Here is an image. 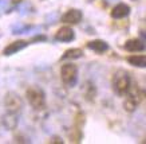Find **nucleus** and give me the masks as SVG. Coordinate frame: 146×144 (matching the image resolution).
I'll return each instance as SVG.
<instances>
[{"label":"nucleus","instance_id":"f03ea898","mask_svg":"<svg viewBox=\"0 0 146 144\" xmlns=\"http://www.w3.org/2000/svg\"><path fill=\"white\" fill-rule=\"evenodd\" d=\"M27 97L28 101L35 109H40L44 105V93L39 88H31L27 90Z\"/></svg>","mask_w":146,"mask_h":144},{"label":"nucleus","instance_id":"f3484780","mask_svg":"<svg viewBox=\"0 0 146 144\" xmlns=\"http://www.w3.org/2000/svg\"><path fill=\"white\" fill-rule=\"evenodd\" d=\"M111 1H114V0H106V3H111Z\"/></svg>","mask_w":146,"mask_h":144},{"label":"nucleus","instance_id":"9d476101","mask_svg":"<svg viewBox=\"0 0 146 144\" xmlns=\"http://www.w3.org/2000/svg\"><path fill=\"white\" fill-rule=\"evenodd\" d=\"M129 12H130V7L123 4V3H121V4L115 5V8L113 9V12H111V16L115 19H121V18L127 16Z\"/></svg>","mask_w":146,"mask_h":144},{"label":"nucleus","instance_id":"4468645a","mask_svg":"<svg viewBox=\"0 0 146 144\" xmlns=\"http://www.w3.org/2000/svg\"><path fill=\"white\" fill-rule=\"evenodd\" d=\"M83 55V51L79 49H71V50H67L64 55L62 57V59H76V58H80Z\"/></svg>","mask_w":146,"mask_h":144},{"label":"nucleus","instance_id":"f257e3e1","mask_svg":"<svg viewBox=\"0 0 146 144\" xmlns=\"http://www.w3.org/2000/svg\"><path fill=\"white\" fill-rule=\"evenodd\" d=\"M113 85H114V90L118 94H123L129 90L130 86V77L126 72L119 70V72L115 73L114 80H113Z\"/></svg>","mask_w":146,"mask_h":144},{"label":"nucleus","instance_id":"2eb2a0df","mask_svg":"<svg viewBox=\"0 0 146 144\" xmlns=\"http://www.w3.org/2000/svg\"><path fill=\"white\" fill-rule=\"evenodd\" d=\"M15 7V3H13V0H0V9L5 12V14H8L11 12Z\"/></svg>","mask_w":146,"mask_h":144},{"label":"nucleus","instance_id":"20e7f679","mask_svg":"<svg viewBox=\"0 0 146 144\" xmlns=\"http://www.w3.org/2000/svg\"><path fill=\"white\" fill-rule=\"evenodd\" d=\"M5 106L8 109L9 112H19L20 108H22V100L19 98L18 96H15L13 93H9L5 97Z\"/></svg>","mask_w":146,"mask_h":144},{"label":"nucleus","instance_id":"423d86ee","mask_svg":"<svg viewBox=\"0 0 146 144\" xmlns=\"http://www.w3.org/2000/svg\"><path fill=\"white\" fill-rule=\"evenodd\" d=\"M27 46H28V42H26V41L13 42V43H11V45H8L7 47H5L4 51H3V54L4 55H12V54H15V53L20 51V50H23L24 47H27Z\"/></svg>","mask_w":146,"mask_h":144},{"label":"nucleus","instance_id":"9b49d317","mask_svg":"<svg viewBox=\"0 0 146 144\" xmlns=\"http://www.w3.org/2000/svg\"><path fill=\"white\" fill-rule=\"evenodd\" d=\"M87 47L90 50H94V51H97V53H103V51H106L109 49V46H107L106 42L103 41H93V42H89L87 43Z\"/></svg>","mask_w":146,"mask_h":144},{"label":"nucleus","instance_id":"39448f33","mask_svg":"<svg viewBox=\"0 0 146 144\" xmlns=\"http://www.w3.org/2000/svg\"><path fill=\"white\" fill-rule=\"evenodd\" d=\"M82 12H80L79 9H70V11H67L66 14L62 16V20L64 23H72V24H75V23H79L82 20Z\"/></svg>","mask_w":146,"mask_h":144},{"label":"nucleus","instance_id":"0eeeda50","mask_svg":"<svg viewBox=\"0 0 146 144\" xmlns=\"http://www.w3.org/2000/svg\"><path fill=\"white\" fill-rule=\"evenodd\" d=\"M40 31V27H32V26H24V24H16L12 27L13 35H23V34H32V32Z\"/></svg>","mask_w":146,"mask_h":144},{"label":"nucleus","instance_id":"a211bd4d","mask_svg":"<svg viewBox=\"0 0 146 144\" xmlns=\"http://www.w3.org/2000/svg\"><path fill=\"white\" fill-rule=\"evenodd\" d=\"M90 1H93V0H90Z\"/></svg>","mask_w":146,"mask_h":144},{"label":"nucleus","instance_id":"ddd939ff","mask_svg":"<svg viewBox=\"0 0 146 144\" xmlns=\"http://www.w3.org/2000/svg\"><path fill=\"white\" fill-rule=\"evenodd\" d=\"M129 63L133 66H138V68H145L146 66V58L143 55H134V57H129L127 58Z\"/></svg>","mask_w":146,"mask_h":144},{"label":"nucleus","instance_id":"7ed1b4c3","mask_svg":"<svg viewBox=\"0 0 146 144\" xmlns=\"http://www.w3.org/2000/svg\"><path fill=\"white\" fill-rule=\"evenodd\" d=\"M62 80L66 82L67 85H74L76 81V74H78V70H76V66L75 65H64L62 68Z\"/></svg>","mask_w":146,"mask_h":144},{"label":"nucleus","instance_id":"6e6552de","mask_svg":"<svg viewBox=\"0 0 146 144\" xmlns=\"http://www.w3.org/2000/svg\"><path fill=\"white\" fill-rule=\"evenodd\" d=\"M139 104V96H135V89H133L130 93H129V97L125 102V109L129 111V112H133L134 109L137 108V105Z\"/></svg>","mask_w":146,"mask_h":144},{"label":"nucleus","instance_id":"1a4fd4ad","mask_svg":"<svg viewBox=\"0 0 146 144\" xmlns=\"http://www.w3.org/2000/svg\"><path fill=\"white\" fill-rule=\"evenodd\" d=\"M75 38V34L70 27H62L56 32V39L60 42H71Z\"/></svg>","mask_w":146,"mask_h":144},{"label":"nucleus","instance_id":"dca6fc26","mask_svg":"<svg viewBox=\"0 0 146 144\" xmlns=\"http://www.w3.org/2000/svg\"><path fill=\"white\" fill-rule=\"evenodd\" d=\"M19 11H20V14L22 15H27L31 12V4L30 3H27V1H23L19 4Z\"/></svg>","mask_w":146,"mask_h":144},{"label":"nucleus","instance_id":"f8f14e48","mask_svg":"<svg viewBox=\"0 0 146 144\" xmlns=\"http://www.w3.org/2000/svg\"><path fill=\"white\" fill-rule=\"evenodd\" d=\"M125 49L129 51H142V50H145V45L139 41H129L126 42Z\"/></svg>","mask_w":146,"mask_h":144}]
</instances>
